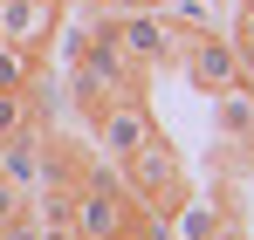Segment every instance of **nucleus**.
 <instances>
[{
  "label": "nucleus",
  "instance_id": "6e6552de",
  "mask_svg": "<svg viewBox=\"0 0 254 240\" xmlns=\"http://www.w3.org/2000/svg\"><path fill=\"white\" fill-rule=\"evenodd\" d=\"M213 234H220L213 206H179V240H213Z\"/></svg>",
  "mask_w": 254,
  "mask_h": 240
},
{
  "label": "nucleus",
  "instance_id": "20e7f679",
  "mask_svg": "<svg viewBox=\"0 0 254 240\" xmlns=\"http://www.w3.org/2000/svg\"><path fill=\"white\" fill-rule=\"evenodd\" d=\"M42 179H48V158H42V144H35L28 130H14V137L0 144V185L28 192V185H42Z\"/></svg>",
  "mask_w": 254,
  "mask_h": 240
},
{
  "label": "nucleus",
  "instance_id": "f03ea898",
  "mask_svg": "<svg viewBox=\"0 0 254 240\" xmlns=\"http://www.w3.org/2000/svg\"><path fill=\"white\" fill-rule=\"evenodd\" d=\"M124 220H130V199H117L110 185H96V192L76 206L69 234H76V240H117V234H124Z\"/></svg>",
  "mask_w": 254,
  "mask_h": 240
},
{
  "label": "nucleus",
  "instance_id": "4468645a",
  "mask_svg": "<svg viewBox=\"0 0 254 240\" xmlns=\"http://www.w3.org/2000/svg\"><path fill=\"white\" fill-rule=\"evenodd\" d=\"M110 7H124V14H130V7H151V0H110Z\"/></svg>",
  "mask_w": 254,
  "mask_h": 240
},
{
  "label": "nucleus",
  "instance_id": "423d86ee",
  "mask_svg": "<svg viewBox=\"0 0 254 240\" xmlns=\"http://www.w3.org/2000/svg\"><path fill=\"white\" fill-rule=\"evenodd\" d=\"M110 41H117L124 55H137V62H165L172 55V28L151 21V14H130L124 28H110Z\"/></svg>",
  "mask_w": 254,
  "mask_h": 240
},
{
  "label": "nucleus",
  "instance_id": "9b49d317",
  "mask_svg": "<svg viewBox=\"0 0 254 240\" xmlns=\"http://www.w3.org/2000/svg\"><path fill=\"white\" fill-rule=\"evenodd\" d=\"M28 117V103H21V89H0V137H14Z\"/></svg>",
  "mask_w": 254,
  "mask_h": 240
},
{
  "label": "nucleus",
  "instance_id": "f257e3e1",
  "mask_svg": "<svg viewBox=\"0 0 254 240\" xmlns=\"http://www.w3.org/2000/svg\"><path fill=\"white\" fill-rule=\"evenodd\" d=\"M241 48H234V35H192V55H186V69H192V82H206V89H241Z\"/></svg>",
  "mask_w": 254,
  "mask_h": 240
},
{
  "label": "nucleus",
  "instance_id": "f8f14e48",
  "mask_svg": "<svg viewBox=\"0 0 254 240\" xmlns=\"http://www.w3.org/2000/svg\"><path fill=\"white\" fill-rule=\"evenodd\" d=\"M234 48L254 55V0H241V21H234Z\"/></svg>",
  "mask_w": 254,
  "mask_h": 240
},
{
  "label": "nucleus",
  "instance_id": "7ed1b4c3",
  "mask_svg": "<svg viewBox=\"0 0 254 240\" xmlns=\"http://www.w3.org/2000/svg\"><path fill=\"white\" fill-rule=\"evenodd\" d=\"M48 28H55V0H0V41L35 48Z\"/></svg>",
  "mask_w": 254,
  "mask_h": 240
},
{
  "label": "nucleus",
  "instance_id": "ddd939ff",
  "mask_svg": "<svg viewBox=\"0 0 254 240\" xmlns=\"http://www.w3.org/2000/svg\"><path fill=\"white\" fill-rule=\"evenodd\" d=\"M0 240H42V234H35V227H21V220H7V227H0Z\"/></svg>",
  "mask_w": 254,
  "mask_h": 240
},
{
  "label": "nucleus",
  "instance_id": "39448f33",
  "mask_svg": "<svg viewBox=\"0 0 254 240\" xmlns=\"http://www.w3.org/2000/svg\"><path fill=\"white\" fill-rule=\"evenodd\" d=\"M96 123H103V144H110L117 158H130L137 144H151V123H144V110H137L130 96H110V110H103Z\"/></svg>",
  "mask_w": 254,
  "mask_h": 240
},
{
  "label": "nucleus",
  "instance_id": "1a4fd4ad",
  "mask_svg": "<svg viewBox=\"0 0 254 240\" xmlns=\"http://www.w3.org/2000/svg\"><path fill=\"white\" fill-rule=\"evenodd\" d=\"M0 89H28V48L0 41Z\"/></svg>",
  "mask_w": 254,
  "mask_h": 240
},
{
  "label": "nucleus",
  "instance_id": "9d476101",
  "mask_svg": "<svg viewBox=\"0 0 254 240\" xmlns=\"http://www.w3.org/2000/svg\"><path fill=\"white\" fill-rule=\"evenodd\" d=\"M220 130H234V137L254 130V96H227V103H220Z\"/></svg>",
  "mask_w": 254,
  "mask_h": 240
},
{
  "label": "nucleus",
  "instance_id": "0eeeda50",
  "mask_svg": "<svg viewBox=\"0 0 254 240\" xmlns=\"http://www.w3.org/2000/svg\"><path fill=\"white\" fill-rule=\"evenodd\" d=\"M130 179H137V192H158V199L179 192V165H172L165 144H137L130 151Z\"/></svg>",
  "mask_w": 254,
  "mask_h": 240
}]
</instances>
